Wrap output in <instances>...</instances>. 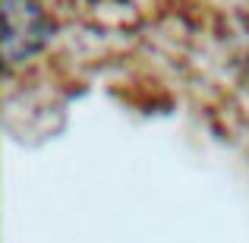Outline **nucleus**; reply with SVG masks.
<instances>
[{"mask_svg": "<svg viewBox=\"0 0 249 243\" xmlns=\"http://www.w3.org/2000/svg\"><path fill=\"white\" fill-rule=\"evenodd\" d=\"M51 35V19L38 0H3V57L6 67L32 60Z\"/></svg>", "mask_w": 249, "mask_h": 243, "instance_id": "nucleus-1", "label": "nucleus"}]
</instances>
